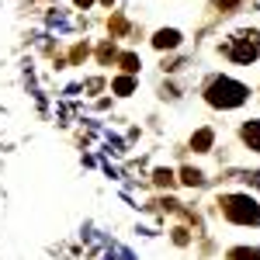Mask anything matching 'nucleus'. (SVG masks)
<instances>
[{
    "label": "nucleus",
    "mask_w": 260,
    "mask_h": 260,
    "mask_svg": "<svg viewBox=\"0 0 260 260\" xmlns=\"http://www.w3.org/2000/svg\"><path fill=\"white\" fill-rule=\"evenodd\" d=\"M246 87L243 83H236V80H215L212 87H208V104H215V108H236V104H243L246 101Z\"/></svg>",
    "instance_id": "nucleus-1"
},
{
    "label": "nucleus",
    "mask_w": 260,
    "mask_h": 260,
    "mask_svg": "<svg viewBox=\"0 0 260 260\" xmlns=\"http://www.w3.org/2000/svg\"><path fill=\"white\" fill-rule=\"evenodd\" d=\"M222 205H225V215L233 222H243V225H250V222L257 225L260 222V205L253 198H246V194H229Z\"/></svg>",
    "instance_id": "nucleus-2"
},
{
    "label": "nucleus",
    "mask_w": 260,
    "mask_h": 260,
    "mask_svg": "<svg viewBox=\"0 0 260 260\" xmlns=\"http://www.w3.org/2000/svg\"><path fill=\"white\" fill-rule=\"evenodd\" d=\"M257 52H260V31H240L229 42V56L236 62H253Z\"/></svg>",
    "instance_id": "nucleus-3"
},
{
    "label": "nucleus",
    "mask_w": 260,
    "mask_h": 260,
    "mask_svg": "<svg viewBox=\"0 0 260 260\" xmlns=\"http://www.w3.org/2000/svg\"><path fill=\"white\" fill-rule=\"evenodd\" d=\"M177 42H180V35L174 31V28H163V31H156V39H153V45H156V49H174Z\"/></svg>",
    "instance_id": "nucleus-4"
},
{
    "label": "nucleus",
    "mask_w": 260,
    "mask_h": 260,
    "mask_svg": "<svg viewBox=\"0 0 260 260\" xmlns=\"http://www.w3.org/2000/svg\"><path fill=\"white\" fill-rule=\"evenodd\" d=\"M243 139L250 142V149H257V153H260V121H250V125H243Z\"/></svg>",
    "instance_id": "nucleus-5"
},
{
    "label": "nucleus",
    "mask_w": 260,
    "mask_h": 260,
    "mask_svg": "<svg viewBox=\"0 0 260 260\" xmlns=\"http://www.w3.org/2000/svg\"><path fill=\"white\" fill-rule=\"evenodd\" d=\"M229 260H260V250L240 246V250H229Z\"/></svg>",
    "instance_id": "nucleus-6"
},
{
    "label": "nucleus",
    "mask_w": 260,
    "mask_h": 260,
    "mask_svg": "<svg viewBox=\"0 0 260 260\" xmlns=\"http://www.w3.org/2000/svg\"><path fill=\"white\" fill-rule=\"evenodd\" d=\"M191 146H194V149H198V153H205V149H208V146H212V132H208V128H201L198 136H194V139H191Z\"/></svg>",
    "instance_id": "nucleus-7"
},
{
    "label": "nucleus",
    "mask_w": 260,
    "mask_h": 260,
    "mask_svg": "<svg viewBox=\"0 0 260 260\" xmlns=\"http://www.w3.org/2000/svg\"><path fill=\"white\" fill-rule=\"evenodd\" d=\"M115 90H118V94H132V90H136V80H132V77H121V80H115Z\"/></svg>",
    "instance_id": "nucleus-8"
},
{
    "label": "nucleus",
    "mask_w": 260,
    "mask_h": 260,
    "mask_svg": "<svg viewBox=\"0 0 260 260\" xmlns=\"http://www.w3.org/2000/svg\"><path fill=\"white\" fill-rule=\"evenodd\" d=\"M180 180H184V184H201V174L187 167V170H180Z\"/></svg>",
    "instance_id": "nucleus-9"
},
{
    "label": "nucleus",
    "mask_w": 260,
    "mask_h": 260,
    "mask_svg": "<svg viewBox=\"0 0 260 260\" xmlns=\"http://www.w3.org/2000/svg\"><path fill=\"white\" fill-rule=\"evenodd\" d=\"M121 66H125L128 73H136V70H139V56H132V52H128V56H121Z\"/></svg>",
    "instance_id": "nucleus-10"
},
{
    "label": "nucleus",
    "mask_w": 260,
    "mask_h": 260,
    "mask_svg": "<svg viewBox=\"0 0 260 260\" xmlns=\"http://www.w3.org/2000/svg\"><path fill=\"white\" fill-rule=\"evenodd\" d=\"M156 184H174V174L170 170H156Z\"/></svg>",
    "instance_id": "nucleus-11"
},
{
    "label": "nucleus",
    "mask_w": 260,
    "mask_h": 260,
    "mask_svg": "<svg viewBox=\"0 0 260 260\" xmlns=\"http://www.w3.org/2000/svg\"><path fill=\"white\" fill-rule=\"evenodd\" d=\"M174 240H177V243H187V229H174Z\"/></svg>",
    "instance_id": "nucleus-12"
},
{
    "label": "nucleus",
    "mask_w": 260,
    "mask_h": 260,
    "mask_svg": "<svg viewBox=\"0 0 260 260\" xmlns=\"http://www.w3.org/2000/svg\"><path fill=\"white\" fill-rule=\"evenodd\" d=\"M215 4H219L222 11H229V7H236V4H240V0H215Z\"/></svg>",
    "instance_id": "nucleus-13"
},
{
    "label": "nucleus",
    "mask_w": 260,
    "mask_h": 260,
    "mask_svg": "<svg viewBox=\"0 0 260 260\" xmlns=\"http://www.w3.org/2000/svg\"><path fill=\"white\" fill-rule=\"evenodd\" d=\"M77 4H80V7H87V4H94V0H77Z\"/></svg>",
    "instance_id": "nucleus-14"
},
{
    "label": "nucleus",
    "mask_w": 260,
    "mask_h": 260,
    "mask_svg": "<svg viewBox=\"0 0 260 260\" xmlns=\"http://www.w3.org/2000/svg\"><path fill=\"white\" fill-rule=\"evenodd\" d=\"M104 4H111V0H104Z\"/></svg>",
    "instance_id": "nucleus-15"
}]
</instances>
